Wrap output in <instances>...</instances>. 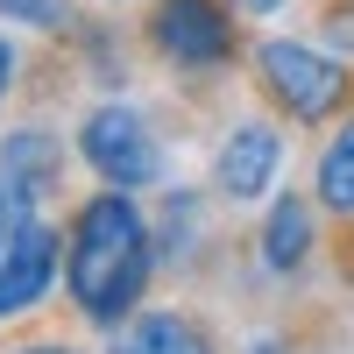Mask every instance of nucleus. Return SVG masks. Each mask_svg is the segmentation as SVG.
Masks as SVG:
<instances>
[{
  "label": "nucleus",
  "mask_w": 354,
  "mask_h": 354,
  "mask_svg": "<svg viewBox=\"0 0 354 354\" xmlns=\"http://www.w3.org/2000/svg\"><path fill=\"white\" fill-rule=\"evenodd\" d=\"M149 277H156L149 213L135 205V192L100 185L71 213V234H64V290H71L78 319L100 333H121L149 298Z\"/></svg>",
  "instance_id": "obj_1"
},
{
  "label": "nucleus",
  "mask_w": 354,
  "mask_h": 354,
  "mask_svg": "<svg viewBox=\"0 0 354 354\" xmlns=\"http://www.w3.org/2000/svg\"><path fill=\"white\" fill-rule=\"evenodd\" d=\"M248 64H255L262 100H270L290 128H326V121H340L347 100H354L347 57L340 50H319L305 36H262Z\"/></svg>",
  "instance_id": "obj_2"
},
{
  "label": "nucleus",
  "mask_w": 354,
  "mask_h": 354,
  "mask_svg": "<svg viewBox=\"0 0 354 354\" xmlns=\"http://www.w3.org/2000/svg\"><path fill=\"white\" fill-rule=\"evenodd\" d=\"M78 163L100 177V185H121V192H142L163 177V149H156V128L149 113L128 106V100H106L78 121Z\"/></svg>",
  "instance_id": "obj_3"
},
{
  "label": "nucleus",
  "mask_w": 354,
  "mask_h": 354,
  "mask_svg": "<svg viewBox=\"0 0 354 354\" xmlns=\"http://www.w3.org/2000/svg\"><path fill=\"white\" fill-rule=\"evenodd\" d=\"M234 15H241L234 0H156L149 8V43L177 71H220V64H234V50H241Z\"/></svg>",
  "instance_id": "obj_4"
},
{
  "label": "nucleus",
  "mask_w": 354,
  "mask_h": 354,
  "mask_svg": "<svg viewBox=\"0 0 354 354\" xmlns=\"http://www.w3.org/2000/svg\"><path fill=\"white\" fill-rule=\"evenodd\" d=\"M277 170H283V128L277 121H234L213 149V192L234 205H255L277 185Z\"/></svg>",
  "instance_id": "obj_5"
},
{
  "label": "nucleus",
  "mask_w": 354,
  "mask_h": 354,
  "mask_svg": "<svg viewBox=\"0 0 354 354\" xmlns=\"http://www.w3.org/2000/svg\"><path fill=\"white\" fill-rule=\"evenodd\" d=\"M57 270H64V241H57V227L43 213H28L15 227V241L0 248V319L43 305V290L57 283Z\"/></svg>",
  "instance_id": "obj_6"
},
{
  "label": "nucleus",
  "mask_w": 354,
  "mask_h": 354,
  "mask_svg": "<svg viewBox=\"0 0 354 354\" xmlns=\"http://www.w3.org/2000/svg\"><path fill=\"white\" fill-rule=\"evenodd\" d=\"M113 354H220L213 326L185 305H156V312H135L121 333H113Z\"/></svg>",
  "instance_id": "obj_7"
},
{
  "label": "nucleus",
  "mask_w": 354,
  "mask_h": 354,
  "mask_svg": "<svg viewBox=\"0 0 354 354\" xmlns=\"http://www.w3.org/2000/svg\"><path fill=\"white\" fill-rule=\"evenodd\" d=\"M57 177H64V149H57L50 128H15L0 142V185H8L21 205H43L57 192Z\"/></svg>",
  "instance_id": "obj_8"
},
{
  "label": "nucleus",
  "mask_w": 354,
  "mask_h": 354,
  "mask_svg": "<svg viewBox=\"0 0 354 354\" xmlns=\"http://www.w3.org/2000/svg\"><path fill=\"white\" fill-rule=\"evenodd\" d=\"M312 213H319V198H305V192H277L270 198V213H262V262H270L277 277L312 262V241H319Z\"/></svg>",
  "instance_id": "obj_9"
},
{
  "label": "nucleus",
  "mask_w": 354,
  "mask_h": 354,
  "mask_svg": "<svg viewBox=\"0 0 354 354\" xmlns=\"http://www.w3.org/2000/svg\"><path fill=\"white\" fill-rule=\"evenodd\" d=\"M312 198H319V213L354 220V121H340L326 135V149L312 163Z\"/></svg>",
  "instance_id": "obj_10"
},
{
  "label": "nucleus",
  "mask_w": 354,
  "mask_h": 354,
  "mask_svg": "<svg viewBox=\"0 0 354 354\" xmlns=\"http://www.w3.org/2000/svg\"><path fill=\"white\" fill-rule=\"evenodd\" d=\"M0 21H15V28H71V0H0Z\"/></svg>",
  "instance_id": "obj_11"
},
{
  "label": "nucleus",
  "mask_w": 354,
  "mask_h": 354,
  "mask_svg": "<svg viewBox=\"0 0 354 354\" xmlns=\"http://www.w3.org/2000/svg\"><path fill=\"white\" fill-rule=\"evenodd\" d=\"M319 36H326V50H347V57H354V8H347V0H333V8H326Z\"/></svg>",
  "instance_id": "obj_12"
},
{
  "label": "nucleus",
  "mask_w": 354,
  "mask_h": 354,
  "mask_svg": "<svg viewBox=\"0 0 354 354\" xmlns=\"http://www.w3.org/2000/svg\"><path fill=\"white\" fill-rule=\"evenodd\" d=\"M28 213H36V205H21V198H15L8 185H0V248H8V241H15V227H21Z\"/></svg>",
  "instance_id": "obj_13"
},
{
  "label": "nucleus",
  "mask_w": 354,
  "mask_h": 354,
  "mask_svg": "<svg viewBox=\"0 0 354 354\" xmlns=\"http://www.w3.org/2000/svg\"><path fill=\"white\" fill-rule=\"evenodd\" d=\"M15 71H21V50H15V36H0V106L15 93Z\"/></svg>",
  "instance_id": "obj_14"
},
{
  "label": "nucleus",
  "mask_w": 354,
  "mask_h": 354,
  "mask_svg": "<svg viewBox=\"0 0 354 354\" xmlns=\"http://www.w3.org/2000/svg\"><path fill=\"white\" fill-rule=\"evenodd\" d=\"M8 354H78V347H64V340H28V347H8Z\"/></svg>",
  "instance_id": "obj_15"
},
{
  "label": "nucleus",
  "mask_w": 354,
  "mask_h": 354,
  "mask_svg": "<svg viewBox=\"0 0 354 354\" xmlns=\"http://www.w3.org/2000/svg\"><path fill=\"white\" fill-rule=\"evenodd\" d=\"M241 15H277V8H290V0H234Z\"/></svg>",
  "instance_id": "obj_16"
},
{
  "label": "nucleus",
  "mask_w": 354,
  "mask_h": 354,
  "mask_svg": "<svg viewBox=\"0 0 354 354\" xmlns=\"http://www.w3.org/2000/svg\"><path fill=\"white\" fill-rule=\"evenodd\" d=\"M248 354H290V347H283V340H255Z\"/></svg>",
  "instance_id": "obj_17"
}]
</instances>
